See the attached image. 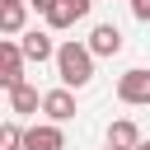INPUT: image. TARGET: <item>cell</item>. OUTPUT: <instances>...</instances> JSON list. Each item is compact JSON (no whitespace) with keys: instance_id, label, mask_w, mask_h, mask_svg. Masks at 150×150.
<instances>
[{"instance_id":"1","label":"cell","mask_w":150,"mask_h":150,"mask_svg":"<svg viewBox=\"0 0 150 150\" xmlns=\"http://www.w3.org/2000/svg\"><path fill=\"white\" fill-rule=\"evenodd\" d=\"M56 75H61V84L66 89H84L89 80H94V52H89V42H61L56 47Z\"/></svg>"},{"instance_id":"2","label":"cell","mask_w":150,"mask_h":150,"mask_svg":"<svg viewBox=\"0 0 150 150\" xmlns=\"http://www.w3.org/2000/svg\"><path fill=\"white\" fill-rule=\"evenodd\" d=\"M23 61H28L23 47H19L14 38H5V42H0V84H5V94L19 89V84H28V80H23Z\"/></svg>"},{"instance_id":"3","label":"cell","mask_w":150,"mask_h":150,"mask_svg":"<svg viewBox=\"0 0 150 150\" xmlns=\"http://www.w3.org/2000/svg\"><path fill=\"white\" fill-rule=\"evenodd\" d=\"M117 98L127 103V108H145L150 103V70H127L122 80H117Z\"/></svg>"},{"instance_id":"4","label":"cell","mask_w":150,"mask_h":150,"mask_svg":"<svg viewBox=\"0 0 150 150\" xmlns=\"http://www.w3.org/2000/svg\"><path fill=\"white\" fill-rule=\"evenodd\" d=\"M23 150H66V131L61 122H38L23 131Z\"/></svg>"},{"instance_id":"5","label":"cell","mask_w":150,"mask_h":150,"mask_svg":"<svg viewBox=\"0 0 150 150\" xmlns=\"http://www.w3.org/2000/svg\"><path fill=\"white\" fill-rule=\"evenodd\" d=\"M89 9H94V0H56V5L47 9V28H70V23H80Z\"/></svg>"},{"instance_id":"6","label":"cell","mask_w":150,"mask_h":150,"mask_svg":"<svg viewBox=\"0 0 150 150\" xmlns=\"http://www.w3.org/2000/svg\"><path fill=\"white\" fill-rule=\"evenodd\" d=\"M19 47H23V56L28 61H56V47H52V33H42V28H28L23 38H19Z\"/></svg>"},{"instance_id":"7","label":"cell","mask_w":150,"mask_h":150,"mask_svg":"<svg viewBox=\"0 0 150 150\" xmlns=\"http://www.w3.org/2000/svg\"><path fill=\"white\" fill-rule=\"evenodd\" d=\"M42 112H47V122H70L75 117V94L70 89H47L42 94Z\"/></svg>"},{"instance_id":"8","label":"cell","mask_w":150,"mask_h":150,"mask_svg":"<svg viewBox=\"0 0 150 150\" xmlns=\"http://www.w3.org/2000/svg\"><path fill=\"white\" fill-rule=\"evenodd\" d=\"M89 52H94V56H117V52H122V28H117V23H98V28L89 33Z\"/></svg>"},{"instance_id":"9","label":"cell","mask_w":150,"mask_h":150,"mask_svg":"<svg viewBox=\"0 0 150 150\" xmlns=\"http://www.w3.org/2000/svg\"><path fill=\"white\" fill-rule=\"evenodd\" d=\"M23 14H28V0H0V33L5 38L23 33Z\"/></svg>"},{"instance_id":"10","label":"cell","mask_w":150,"mask_h":150,"mask_svg":"<svg viewBox=\"0 0 150 150\" xmlns=\"http://www.w3.org/2000/svg\"><path fill=\"white\" fill-rule=\"evenodd\" d=\"M145 136H141V127L131 122V117H122V122H112L108 127V145H117V150H136Z\"/></svg>"},{"instance_id":"11","label":"cell","mask_w":150,"mask_h":150,"mask_svg":"<svg viewBox=\"0 0 150 150\" xmlns=\"http://www.w3.org/2000/svg\"><path fill=\"white\" fill-rule=\"evenodd\" d=\"M38 108H42V94H38L33 84L9 89V112H14V117H28V112H38Z\"/></svg>"},{"instance_id":"12","label":"cell","mask_w":150,"mask_h":150,"mask_svg":"<svg viewBox=\"0 0 150 150\" xmlns=\"http://www.w3.org/2000/svg\"><path fill=\"white\" fill-rule=\"evenodd\" d=\"M0 150H23V127L19 122H5L0 127Z\"/></svg>"},{"instance_id":"13","label":"cell","mask_w":150,"mask_h":150,"mask_svg":"<svg viewBox=\"0 0 150 150\" xmlns=\"http://www.w3.org/2000/svg\"><path fill=\"white\" fill-rule=\"evenodd\" d=\"M127 5H131V14H136L141 23H150V0H127Z\"/></svg>"},{"instance_id":"14","label":"cell","mask_w":150,"mask_h":150,"mask_svg":"<svg viewBox=\"0 0 150 150\" xmlns=\"http://www.w3.org/2000/svg\"><path fill=\"white\" fill-rule=\"evenodd\" d=\"M28 5H33V9H42V14H47V9H52V5H56V0H28Z\"/></svg>"},{"instance_id":"15","label":"cell","mask_w":150,"mask_h":150,"mask_svg":"<svg viewBox=\"0 0 150 150\" xmlns=\"http://www.w3.org/2000/svg\"><path fill=\"white\" fill-rule=\"evenodd\" d=\"M136 150H150V141H141V145H136Z\"/></svg>"},{"instance_id":"16","label":"cell","mask_w":150,"mask_h":150,"mask_svg":"<svg viewBox=\"0 0 150 150\" xmlns=\"http://www.w3.org/2000/svg\"><path fill=\"white\" fill-rule=\"evenodd\" d=\"M103 150H117V145H103Z\"/></svg>"}]
</instances>
